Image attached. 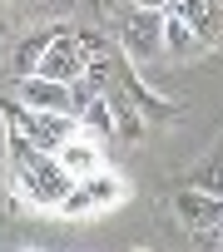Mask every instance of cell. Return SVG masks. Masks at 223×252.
<instances>
[{
    "instance_id": "obj_1",
    "label": "cell",
    "mask_w": 223,
    "mask_h": 252,
    "mask_svg": "<svg viewBox=\"0 0 223 252\" xmlns=\"http://www.w3.org/2000/svg\"><path fill=\"white\" fill-rule=\"evenodd\" d=\"M124 45L134 60H159L164 55V10H139L124 20Z\"/></svg>"
},
{
    "instance_id": "obj_2",
    "label": "cell",
    "mask_w": 223,
    "mask_h": 252,
    "mask_svg": "<svg viewBox=\"0 0 223 252\" xmlns=\"http://www.w3.org/2000/svg\"><path fill=\"white\" fill-rule=\"evenodd\" d=\"M174 213H179V222H184L188 232H203V227L223 222V198H213V193H203V188H184V193L174 198Z\"/></svg>"
},
{
    "instance_id": "obj_3",
    "label": "cell",
    "mask_w": 223,
    "mask_h": 252,
    "mask_svg": "<svg viewBox=\"0 0 223 252\" xmlns=\"http://www.w3.org/2000/svg\"><path fill=\"white\" fill-rule=\"evenodd\" d=\"M20 99L35 114H70V84H60V79L30 74V79H20Z\"/></svg>"
},
{
    "instance_id": "obj_4",
    "label": "cell",
    "mask_w": 223,
    "mask_h": 252,
    "mask_svg": "<svg viewBox=\"0 0 223 252\" xmlns=\"http://www.w3.org/2000/svg\"><path fill=\"white\" fill-rule=\"evenodd\" d=\"M60 163H65V173L79 183V178H89V173H99V139H89V134H79V139H70V144H60V154H55Z\"/></svg>"
},
{
    "instance_id": "obj_5",
    "label": "cell",
    "mask_w": 223,
    "mask_h": 252,
    "mask_svg": "<svg viewBox=\"0 0 223 252\" xmlns=\"http://www.w3.org/2000/svg\"><path fill=\"white\" fill-rule=\"evenodd\" d=\"M60 30H65V25H45V30H35V35L20 40V50H15V74H20V79H30V74L40 69V60H45V50L60 40Z\"/></svg>"
},
{
    "instance_id": "obj_6",
    "label": "cell",
    "mask_w": 223,
    "mask_h": 252,
    "mask_svg": "<svg viewBox=\"0 0 223 252\" xmlns=\"http://www.w3.org/2000/svg\"><path fill=\"white\" fill-rule=\"evenodd\" d=\"M198 50H203V40L193 35V25L179 20V15H164V55H169V60H188V55H198Z\"/></svg>"
},
{
    "instance_id": "obj_7",
    "label": "cell",
    "mask_w": 223,
    "mask_h": 252,
    "mask_svg": "<svg viewBox=\"0 0 223 252\" xmlns=\"http://www.w3.org/2000/svg\"><path fill=\"white\" fill-rule=\"evenodd\" d=\"M79 129H84L89 139H109V134H114V109L104 104V94H99V99L79 114Z\"/></svg>"
},
{
    "instance_id": "obj_8",
    "label": "cell",
    "mask_w": 223,
    "mask_h": 252,
    "mask_svg": "<svg viewBox=\"0 0 223 252\" xmlns=\"http://www.w3.org/2000/svg\"><path fill=\"white\" fill-rule=\"evenodd\" d=\"M5 149H10V163H15V168H35V163L45 158V149H40V144H35L30 134H20V129H10Z\"/></svg>"
},
{
    "instance_id": "obj_9",
    "label": "cell",
    "mask_w": 223,
    "mask_h": 252,
    "mask_svg": "<svg viewBox=\"0 0 223 252\" xmlns=\"http://www.w3.org/2000/svg\"><path fill=\"white\" fill-rule=\"evenodd\" d=\"M79 188L89 193L94 208H104V203H114V198H119V178H109V173H89V178H79Z\"/></svg>"
},
{
    "instance_id": "obj_10",
    "label": "cell",
    "mask_w": 223,
    "mask_h": 252,
    "mask_svg": "<svg viewBox=\"0 0 223 252\" xmlns=\"http://www.w3.org/2000/svg\"><path fill=\"white\" fill-rule=\"evenodd\" d=\"M94 99H99V89H94L84 74H79V79H70V114H74V119H79V114H84Z\"/></svg>"
},
{
    "instance_id": "obj_11",
    "label": "cell",
    "mask_w": 223,
    "mask_h": 252,
    "mask_svg": "<svg viewBox=\"0 0 223 252\" xmlns=\"http://www.w3.org/2000/svg\"><path fill=\"white\" fill-rule=\"evenodd\" d=\"M74 45L84 60H104V35L99 30H74Z\"/></svg>"
},
{
    "instance_id": "obj_12",
    "label": "cell",
    "mask_w": 223,
    "mask_h": 252,
    "mask_svg": "<svg viewBox=\"0 0 223 252\" xmlns=\"http://www.w3.org/2000/svg\"><path fill=\"white\" fill-rule=\"evenodd\" d=\"M193 188H203V193H213V198H223V163H208L198 178H193Z\"/></svg>"
},
{
    "instance_id": "obj_13",
    "label": "cell",
    "mask_w": 223,
    "mask_h": 252,
    "mask_svg": "<svg viewBox=\"0 0 223 252\" xmlns=\"http://www.w3.org/2000/svg\"><path fill=\"white\" fill-rule=\"evenodd\" d=\"M84 79H89L94 89H104V79H109V60H84Z\"/></svg>"
},
{
    "instance_id": "obj_14",
    "label": "cell",
    "mask_w": 223,
    "mask_h": 252,
    "mask_svg": "<svg viewBox=\"0 0 223 252\" xmlns=\"http://www.w3.org/2000/svg\"><path fill=\"white\" fill-rule=\"evenodd\" d=\"M114 119H119V124H114V129H119L124 139H139V114H134V109H119Z\"/></svg>"
},
{
    "instance_id": "obj_15",
    "label": "cell",
    "mask_w": 223,
    "mask_h": 252,
    "mask_svg": "<svg viewBox=\"0 0 223 252\" xmlns=\"http://www.w3.org/2000/svg\"><path fill=\"white\" fill-rule=\"evenodd\" d=\"M139 10H169V0H134Z\"/></svg>"
},
{
    "instance_id": "obj_16",
    "label": "cell",
    "mask_w": 223,
    "mask_h": 252,
    "mask_svg": "<svg viewBox=\"0 0 223 252\" xmlns=\"http://www.w3.org/2000/svg\"><path fill=\"white\" fill-rule=\"evenodd\" d=\"M169 5H179V0H169Z\"/></svg>"
}]
</instances>
